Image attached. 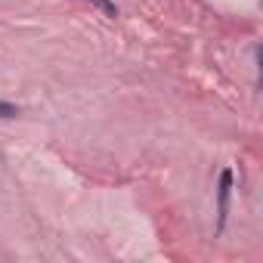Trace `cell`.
Segmentation results:
<instances>
[{"instance_id": "1", "label": "cell", "mask_w": 263, "mask_h": 263, "mask_svg": "<svg viewBox=\"0 0 263 263\" xmlns=\"http://www.w3.org/2000/svg\"><path fill=\"white\" fill-rule=\"evenodd\" d=\"M229 189H232V171L220 174V229L226 226V214H229Z\"/></svg>"}, {"instance_id": "2", "label": "cell", "mask_w": 263, "mask_h": 263, "mask_svg": "<svg viewBox=\"0 0 263 263\" xmlns=\"http://www.w3.org/2000/svg\"><path fill=\"white\" fill-rule=\"evenodd\" d=\"M87 4H90V7H96V10H99L102 16H108V19H115V16H118V7L111 4V0H87Z\"/></svg>"}, {"instance_id": "3", "label": "cell", "mask_w": 263, "mask_h": 263, "mask_svg": "<svg viewBox=\"0 0 263 263\" xmlns=\"http://www.w3.org/2000/svg\"><path fill=\"white\" fill-rule=\"evenodd\" d=\"M16 105H10V102H0V118H16Z\"/></svg>"}]
</instances>
